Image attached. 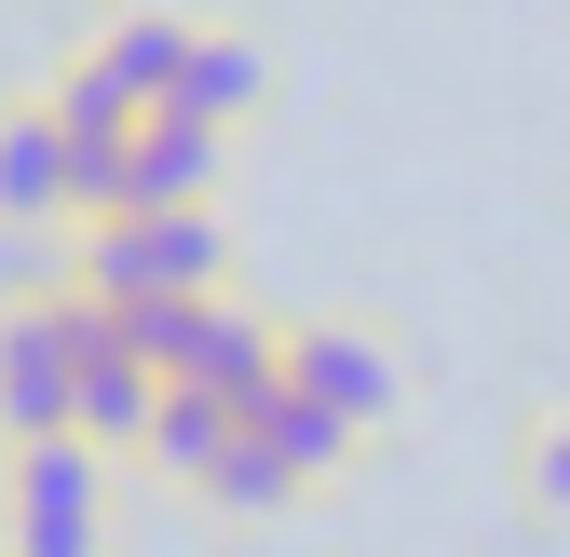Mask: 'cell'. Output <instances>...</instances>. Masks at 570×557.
<instances>
[{
	"instance_id": "obj_2",
	"label": "cell",
	"mask_w": 570,
	"mask_h": 557,
	"mask_svg": "<svg viewBox=\"0 0 570 557\" xmlns=\"http://www.w3.org/2000/svg\"><path fill=\"white\" fill-rule=\"evenodd\" d=\"M82 436V286H14L0 300V449Z\"/></svg>"
},
{
	"instance_id": "obj_6",
	"label": "cell",
	"mask_w": 570,
	"mask_h": 557,
	"mask_svg": "<svg viewBox=\"0 0 570 557\" xmlns=\"http://www.w3.org/2000/svg\"><path fill=\"white\" fill-rule=\"evenodd\" d=\"M82 136L55 123V96H0V218L14 232H68L82 218Z\"/></svg>"
},
{
	"instance_id": "obj_4",
	"label": "cell",
	"mask_w": 570,
	"mask_h": 557,
	"mask_svg": "<svg viewBox=\"0 0 570 557\" xmlns=\"http://www.w3.org/2000/svg\"><path fill=\"white\" fill-rule=\"evenodd\" d=\"M0 557H109V449H0Z\"/></svg>"
},
{
	"instance_id": "obj_10",
	"label": "cell",
	"mask_w": 570,
	"mask_h": 557,
	"mask_svg": "<svg viewBox=\"0 0 570 557\" xmlns=\"http://www.w3.org/2000/svg\"><path fill=\"white\" fill-rule=\"evenodd\" d=\"M232 436H245V408H232V394H164V408H150V436H136V462L177 476V490H204Z\"/></svg>"
},
{
	"instance_id": "obj_9",
	"label": "cell",
	"mask_w": 570,
	"mask_h": 557,
	"mask_svg": "<svg viewBox=\"0 0 570 557\" xmlns=\"http://www.w3.org/2000/svg\"><path fill=\"white\" fill-rule=\"evenodd\" d=\"M245 422H258V436H272L285 462H299V490H340V476H353V449H367V436L340 422V408H313V394L285 381V368H272V381L245 394Z\"/></svg>"
},
{
	"instance_id": "obj_3",
	"label": "cell",
	"mask_w": 570,
	"mask_h": 557,
	"mask_svg": "<svg viewBox=\"0 0 570 557\" xmlns=\"http://www.w3.org/2000/svg\"><path fill=\"white\" fill-rule=\"evenodd\" d=\"M136 340H150L164 394H232V408L285 368V313H258L245 286H218V300H150V313H136Z\"/></svg>"
},
{
	"instance_id": "obj_1",
	"label": "cell",
	"mask_w": 570,
	"mask_h": 557,
	"mask_svg": "<svg viewBox=\"0 0 570 557\" xmlns=\"http://www.w3.org/2000/svg\"><path fill=\"white\" fill-rule=\"evenodd\" d=\"M55 272L96 286V300H122V313L218 300L232 286V232H218V204H96V218L55 232Z\"/></svg>"
},
{
	"instance_id": "obj_12",
	"label": "cell",
	"mask_w": 570,
	"mask_h": 557,
	"mask_svg": "<svg viewBox=\"0 0 570 557\" xmlns=\"http://www.w3.org/2000/svg\"><path fill=\"white\" fill-rule=\"evenodd\" d=\"M517 504L530 517H570V408H543L530 449H517Z\"/></svg>"
},
{
	"instance_id": "obj_7",
	"label": "cell",
	"mask_w": 570,
	"mask_h": 557,
	"mask_svg": "<svg viewBox=\"0 0 570 557\" xmlns=\"http://www.w3.org/2000/svg\"><path fill=\"white\" fill-rule=\"evenodd\" d=\"M218 164H232V136H218V123H190V109H164V123L122 150L109 204H218Z\"/></svg>"
},
{
	"instance_id": "obj_8",
	"label": "cell",
	"mask_w": 570,
	"mask_h": 557,
	"mask_svg": "<svg viewBox=\"0 0 570 557\" xmlns=\"http://www.w3.org/2000/svg\"><path fill=\"white\" fill-rule=\"evenodd\" d=\"M177 109H190V123H218V136H245V123L272 109V41H258V28H190Z\"/></svg>"
},
{
	"instance_id": "obj_11",
	"label": "cell",
	"mask_w": 570,
	"mask_h": 557,
	"mask_svg": "<svg viewBox=\"0 0 570 557\" xmlns=\"http://www.w3.org/2000/svg\"><path fill=\"white\" fill-rule=\"evenodd\" d=\"M190 504H204V517H285V504H313V490H299V462H285V449L245 422V436L218 449V476H204Z\"/></svg>"
},
{
	"instance_id": "obj_5",
	"label": "cell",
	"mask_w": 570,
	"mask_h": 557,
	"mask_svg": "<svg viewBox=\"0 0 570 557\" xmlns=\"http://www.w3.org/2000/svg\"><path fill=\"white\" fill-rule=\"evenodd\" d=\"M285 381H299L313 408H340L353 436H381L394 408H407L394 340H381V326H353V313H285Z\"/></svg>"
}]
</instances>
